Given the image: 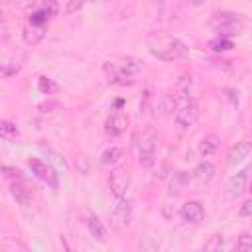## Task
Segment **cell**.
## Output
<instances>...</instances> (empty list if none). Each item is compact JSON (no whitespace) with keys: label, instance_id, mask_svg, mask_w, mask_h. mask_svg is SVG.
<instances>
[{"label":"cell","instance_id":"cell-1","mask_svg":"<svg viewBox=\"0 0 252 252\" xmlns=\"http://www.w3.org/2000/svg\"><path fill=\"white\" fill-rule=\"evenodd\" d=\"M146 45L150 53L161 61H179L187 55V47L181 39L169 33H161V32H152L146 37Z\"/></svg>","mask_w":252,"mask_h":252},{"label":"cell","instance_id":"cell-2","mask_svg":"<svg viewBox=\"0 0 252 252\" xmlns=\"http://www.w3.org/2000/svg\"><path fill=\"white\" fill-rule=\"evenodd\" d=\"M104 75L108 85H134V75L140 71V65L136 59L130 57H114L104 63Z\"/></svg>","mask_w":252,"mask_h":252},{"label":"cell","instance_id":"cell-3","mask_svg":"<svg viewBox=\"0 0 252 252\" xmlns=\"http://www.w3.org/2000/svg\"><path fill=\"white\" fill-rule=\"evenodd\" d=\"M209 26L213 30H217L220 35L240 33L244 30V18L234 12H215L209 20Z\"/></svg>","mask_w":252,"mask_h":252},{"label":"cell","instance_id":"cell-4","mask_svg":"<svg viewBox=\"0 0 252 252\" xmlns=\"http://www.w3.org/2000/svg\"><path fill=\"white\" fill-rule=\"evenodd\" d=\"M136 144H138V156H140V163L144 165V167H154V163H156V146H158V136H156V132L152 130V128H148V130H144L142 134H140V138L136 140Z\"/></svg>","mask_w":252,"mask_h":252},{"label":"cell","instance_id":"cell-5","mask_svg":"<svg viewBox=\"0 0 252 252\" xmlns=\"http://www.w3.org/2000/svg\"><path fill=\"white\" fill-rule=\"evenodd\" d=\"M28 165H30L32 173H33L39 181H43V183L49 185L51 189H57V185H59L57 173H55V169H53V165H51L49 161H43V159H39V158H30V159H28Z\"/></svg>","mask_w":252,"mask_h":252},{"label":"cell","instance_id":"cell-6","mask_svg":"<svg viewBox=\"0 0 252 252\" xmlns=\"http://www.w3.org/2000/svg\"><path fill=\"white\" fill-rule=\"evenodd\" d=\"M132 220V203L130 199L122 197V199H116V205L114 209L110 211V226L114 230H124Z\"/></svg>","mask_w":252,"mask_h":252},{"label":"cell","instance_id":"cell-7","mask_svg":"<svg viewBox=\"0 0 252 252\" xmlns=\"http://www.w3.org/2000/svg\"><path fill=\"white\" fill-rule=\"evenodd\" d=\"M199 118V102L195 98H189L187 102L183 104H177L175 106V114H173V120L177 126L181 128H189L197 122Z\"/></svg>","mask_w":252,"mask_h":252},{"label":"cell","instance_id":"cell-8","mask_svg":"<svg viewBox=\"0 0 252 252\" xmlns=\"http://www.w3.org/2000/svg\"><path fill=\"white\" fill-rule=\"evenodd\" d=\"M215 177V165L211 161H201L195 165V169L189 175V185L193 189H203L205 185H209Z\"/></svg>","mask_w":252,"mask_h":252},{"label":"cell","instance_id":"cell-9","mask_svg":"<svg viewBox=\"0 0 252 252\" xmlns=\"http://www.w3.org/2000/svg\"><path fill=\"white\" fill-rule=\"evenodd\" d=\"M191 94H193V75L191 73H181L179 79L175 81V94H173L175 106L187 102L189 98H193Z\"/></svg>","mask_w":252,"mask_h":252},{"label":"cell","instance_id":"cell-10","mask_svg":"<svg viewBox=\"0 0 252 252\" xmlns=\"http://www.w3.org/2000/svg\"><path fill=\"white\" fill-rule=\"evenodd\" d=\"M108 185H110L114 197H116V199H122V197H126V193H128L130 177H128V173H126L124 169H112L110 175H108Z\"/></svg>","mask_w":252,"mask_h":252},{"label":"cell","instance_id":"cell-11","mask_svg":"<svg viewBox=\"0 0 252 252\" xmlns=\"http://www.w3.org/2000/svg\"><path fill=\"white\" fill-rule=\"evenodd\" d=\"M248 173H250V167H244V169H240L238 173H234V175L226 181V193H228L230 199H238V197L246 191Z\"/></svg>","mask_w":252,"mask_h":252},{"label":"cell","instance_id":"cell-12","mask_svg":"<svg viewBox=\"0 0 252 252\" xmlns=\"http://www.w3.org/2000/svg\"><path fill=\"white\" fill-rule=\"evenodd\" d=\"M250 154H252V142L250 140H242V142H236L234 146H230V150L226 154V161H228V165H238Z\"/></svg>","mask_w":252,"mask_h":252},{"label":"cell","instance_id":"cell-13","mask_svg":"<svg viewBox=\"0 0 252 252\" xmlns=\"http://www.w3.org/2000/svg\"><path fill=\"white\" fill-rule=\"evenodd\" d=\"M128 124H130V118H128L126 114H122V112H114V114L104 122V132H106L108 136L116 138V136H120V134L126 132Z\"/></svg>","mask_w":252,"mask_h":252},{"label":"cell","instance_id":"cell-14","mask_svg":"<svg viewBox=\"0 0 252 252\" xmlns=\"http://www.w3.org/2000/svg\"><path fill=\"white\" fill-rule=\"evenodd\" d=\"M179 215H181V219H183L185 222H189V224H197V222L203 220V217H205V209H203V205H201L199 201H187V203H183Z\"/></svg>","mask_w":252,"mask_h":252},{"label":"cell","instance_id":"cell-15","mask_svg":"<svg viewBox=\"0 0 252 252\" xmlns=\"http://www.w3.org/2000/svg\"><path fill=\"white\" fill-rule=\"evenodd\" d=\"M45 32H47V26H37V24H28L24 30H22V37L28 45H37L43 37H45Z\"/></svg>","mask_w":252,"mask_h":252},{"label":"cell","instance_id":"cell-16","mask_svg":"<svg viewBox=\"0 0 252 252\" xmlns=\"http://www.w3.org/2000/svg\"><path fill=\"white\" fill-rule=\"evenodd\" d=\"M87 226H89V232H91V236L94 238V240H98V242H106L108 240V230H106V226L102 224V220L96 217V215H91L89 219H87Z\"/></svg>","mask_w":252,"mask_h":252},{"label":"cell","instance_id":"cell-17","mask_svg":"<svg viewBox=\"0 0 252 252\" xmlns=\"http://www.w3.org/2000/svg\"><path fill=\"white\" fill-rule=\"evenodd\" d=\"M10 195L16 199V203L18 205H24V207H28V205H32V193H30V189H26L18 179L16 181H12V185H10Z\"/></svg>","mask_w":252,"mask_h":252},{"label":"cell","instance_id":"cell-18","mask_svg":"<svg viewBox=\"0 0 252 252\" xmlns=\"http://www.w3.org/2000/svg\"><path fill=\"white\" fill-rule=\"evenodd\" d=\"M187 185H189V173H185V171H171L169 195H179Z\"/></svg>","mask_w":252,"mask_h":252},{"label":"cell","instance_id":"cell-19","mask_svg":"<svg viewBox=\"0 0 252 252\" xmlns=\"http://www.w3.org/2000/svg\"><path fill=\"white\" fill-rule=\"evenodd\" d=\"M39 150L45 154V158H47V161H49L51 165H55V167H57L59 171H63V173L67 171V161H65V159H63L51 146H47L45 142H39Z\"/></svg>","mask_w":252,"mask_h":252},{"label":"cell","instance_id":"cell-20","mask_svg":"<svg viewBox=\"0 0 252 252\" xmlns=\"http://www.w3.org/2000/svg\"><path fill=\"white\" fill-rule=\"evenodd\" d=\"M124 156V148L120 146H110L100 154V163L102 165H116Z\"/></svg>","mask_w":252,"mask_h":252},{"label":"cell","instance_id":"cell-21","mask_svg":"<svg viewBox=\"0 0 252 252\" xmlns=\"http://www.w3.org/2000/svg\"><path fill=\"white\" fill-rule=\"evenodd\" d=\"M219 138L215 136V134H209V136H205L203 140H201V144H199V154L203 156V158H209V156H213V154H217L219 152Z\"/></svg>","mask_w":252,"mask_h":252},{"label":"cell","instance_id":"cell-22","mask_svg":"<svg viewBox=\"0 0 252 252\" xmlns=\"http://www.w3.org/2000/svg\"><path fill=\"white\" fill-rule=\"evenodd\" d=\"M234 47V41L226 35H219V37H213L209 41V49L213 53H224V51H230Z\"/></svg>","mask_w":252,"mask_h":252},{"label":"cell","instance_id":"cell-23","mask_svg":"<svg viewBox=\"0 0 252 252\" xmlns=\"http://www.w3.org/2000/svg\"><path fill=\"white\" fill-rule=\"evenodd\" d=\"M37 91H39L41 94H55V93L59 91V85H57L53 79L41 75V77H37Z\"/></svg>","mask_w":252,"mask_h":252},{"label":"cell","instance_id":"cell-24","mask_svg":"<svg viewBox=\"0 0 252 252\" xmlns=\"http://www.w3.org/2000/svg\"><path fill=\"white\" fill-rule=\"evenodd\" d=\"M0 134H2L4 140H16L20 132H18V128H16L14 122H10V120H2V122H0Z\"/></svg>","mask_w":252,"mask_h":252},{"label":"cell","instance_id":"cell-25","mask_svg":"<svg viewBox=\"0 0 252 252\" xmlns=\"http://www.w3.org/2000/svg\"><path fill=\"white\" fill-rule=\"evenodd\" d=\"M222 246H224V236H220V234H215L203 242V250H220Z\"/></svg>","mask_w":252,"mask_h":252},{"label":"cell","instance_id":"cell-26","mask_svg":"<svg viewBox=\"0 0 252 252\" xmlns=\"http://www.w3.org/2000/svg\"><path fill=\"white\" fill-rule=\"evenodd\" d=\"M236 248L238 250H252V234H248V232H244V234H240L238 236V240H236Z\"/></svg>","mask_w":252,"mask_h":252},{"label":"cell","instance_id":"cell-27","mask_svg":"<svg viewBox=\"0 0 252 252\" xmlns=\"http://www.w3.org/2000/svg\"><path fill=\"white\" fill-rule=\"evenodd\" d=\"M41 8L51 16V20L59 14V4H57V0H43V2H41Z\"/></svg>","mask_w":252,"mask_h":252},{"label":"cell","instance_id":"cell-28","mask_svg":"<svg viewBox=\"0 0 252 252\" xmlns=\"http://www.w3.org/2000/svg\"><path fill=\"white\" fill-rule=\"evenodd\" d=\"M20 69H22V63L10 65V61H6V63H2V77H12V75H16Z\"/></svg>","mask_w":252,"mask_h":252},{"label":"cell","instance_id":"cell-29","mask_svg":"<svg viewBox=\"0 0 252 252\" xmlns=\"http://www.w3.org/2000/svg\"><path fill=\"white\" fill-rule=\"evenodd\" d=\"M85 2H87V0H67V8H65V12H67V14H75V12H79V10L85 6Z\"/></svg>","mask_w":252,"mask_h":252},{"label":"cell","instance_id":"cell-30","mask_svg":"<svg viewBox=\"0 0 252 252\" xmlns=\"http://www.w3.org/2000/svg\"><path fill=\"white\" fill-rule=\"evenodd\" d=\"M75 165H77V169H79L81 173H89V158H87V156H77Z\"/></svg>","mask_w":252,"mask_h":252},{"label":"cell","instance_id":"cell-31","mask_svg":"<svg viewBox=\"0 0 252 252\" xmlns=\"http://www.w3.org/2000/svg\"><path fill=\"white\" fill-rule=\"evenodd\" d=\"M2 171H4V177L6 179H22V175H20V169H16V167H10V165H4L2 167Z\"/></svg>","mask_w":252,"mask_h":252},{"label":"cell","instance_id":"cell-32","mask_svg":"<svg viewBox=\"0 0 252 252\" xmlns=\"http://www.w3.org/2000/svg\"><path fill=\"white\" fill-rule=\"evenodd\" d=\"M238 217H252V199H248V201H244L242 205H240V209H238Z\"/></svg>","mask_w":252,"mask_h":252},{"label":"cell","instance_id":"cell-33","mask_svg":"<svg viewBox=\"0 0 252 252\" xmlns=\"http://www.w3.org/2000/svg\"><path fill=\"white\" fill-rule=\"evenodd\" d=\"M161 215H163L165 219H173V215H175V209H171V205H169V203H165V205L161 207Z\"/></svg>","mask_w":252,"mask_h":252},{"label":"cell","instance_id":"cell-34","mask_svg":"<svg viewBox=\"0 0 252 252\" xmlns=\"http://www.w3.org/2000/svg\"><path fill=\"white\" fill-rule=\"evenodd\" d=\"M203 2H205V0H193V4H195V6H199V4H203Z\"/></svg>","mask_w":252,"mask_h":252},{"label":"cell","instance_id":"cell-35","mask_svg":"<svg viewBox=\"0 0 252 252\" xmlns=\"http://www.w3.org/2000/svg\"><path fill=\"white\" fill-rule=\"evenodd\" d=\"M250 191H252V185H250Z\"/></svg>","mask_w":252,"mask_h":252},{"label":"cell","instance_id":"cell-36","mask_svg":"<svg viewBox=\"0 0 252 252\" xmlns=\"http://www.w3.org/2000/svg\"><path fill=\"white\" fill-rule=\"evenodd\" d=\"M87 2H93V0H87Z\"/></svg>","mask_w":252,"mask_h":252}]
</instances>
